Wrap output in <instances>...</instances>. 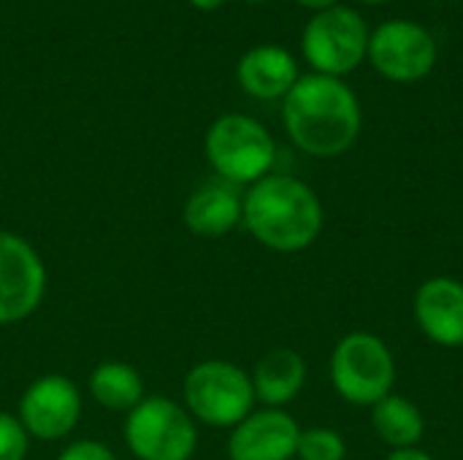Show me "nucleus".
Segmentation results:
<instances>
[{"label":"nucleus","mask_w":463,"mask_h":460,"mask_svg":"<svg viewBox=\"0 0 463 460\" xmlns=\"http://www.w3.org/2000/svg\"><path fill=\"white\" fill-rule=\"evenodd\" d=\"M298 5H304V8H309V11H326V8H331V5H339V0H296Z\"/></svg>","instance_id":"obj_22"},{"label":"nucleus","mask_w":463,"mask_h":460,"mask_svg":"<svg viewBox=\"0 0 463 460\" xmlns=\"http://www.w3.org/2000/svg\"><path fill=\"white\" fill-rule=\"evenodd\" d=\"M16 418L30 439L60 442L79 426L81 393L73 380L62 374H43L22 393Z\"/></svg>","instance_id":"obj_10"},{"label":"nucleus","mask_w":463,"mask_h":460,"mask_svg":"<svg viewBox=\"0 0 463 460\" xmlns=\"http://www.w3.org/2000/svg\"><path fill=\"white\" fill-rule=\"evenodd\" d=\"M282 122L290 141L312 157H339L361 136V103L334 76H301L282 98Z\"/></svg>","instance_id":"obj_1"},{"label":"nucleus","mask_w":463,"mask_h":460,"mask_svg":"<svg viewBox=\"0 0 463 460\" xmlns=\"http://www.w3.org/2000/svg\"><path fill=\"white\" fill-rule=\"evenodd\" d=\"M46 296V266L38 249L0 230V325H14L38 312Z\"/></svg>","instance_id":"obj_9"},{"label":"nucleus","mask_w":463,"mask_h":460,"mask_svg":"<svg viewBox=\"0 0 463 460\" xmlns=\"http://www.w3.org/2000/svg\"><path fill=\"white\" fill-rule=\"evenodd\" d=\"M331 385L334 390L355 407H374L393 393L396 385V361L391 347L369 333H347L331 352Z\"/></svg>","instance_id":"obj_4"},{"label":"nucleus","mask_w":463,"mask_h":460,"mask_svg":"<svg viewBox=\"0 0 463 460\" xmlns=\"http://www.w3.org/2000/svg\"><path fill=\"white\" fill-rule=\"evenodd\" d=\"M30 450V437L16 415L0 412V460H24Z\"/></svg>","instance_id":"obj_19"},{"label":"nucleus","mask_w":463,"mask_h":460,"mask_svg":"<svg viewBox=\"0 0 463 460\" xmlns=\"http://www.w3.org/2000/svg\"><path fill=\"white\" fill-rule=\"evenodd\" d=\"M90 396L109 412H130L136 409L144 396L141 374L122 361H103L90 374Z\"/></svg>","instance_id":"obj_17"},{"label":"nucleus","mask_w":463,"mask_h":460,"mask_svg":"<svg viewBox=\"0 0 463 460\" xmlns=\"http://www.w3.org/2000/svg\"><path fill=\"white\" fill-rule=\"evenodd\" d=\"M369 27L364 16L347 5L317 11L301 35V52L315 73L342 79L353 73L369 52Z\"/></svg>","instance_id":"obj_7"},{"label":"nucleus","mask_w":463,"mask_h":460,"mask_svg":"<svg viewBox=\"0 0 463 460\" xmlns=\"http://www.w3.org/2000/svg\"><path fill=\"white\" fill-rule=\"evenodd\" d=\"M412 314L423 336L439 347H463V282L431 277L415 290Z\"/></svg>","instance_id":"obj_12"},{"label":"nucleus","mask_w":463,"mask_h":460,"mask_svg":"<svg viewBox=\"0 0 463 460\" xmlns=\"http://www.w3.org/2000/svg\"><path fill=\"white\" fill-rule=\"evenodd\" d=\"M385 460H437L431 453L420 450V447H404V450H391V455Z\"/></svg>","instance_id":"obj_21"},{"label":"nucleus","mask_w":463,"mask_h":460,"mask_svg":"<svg viewBox=\"0 0 463 460\" xmlns=\"http://www.w3.org/2000/svg\"><path fill=\"white\" fill-rule=\"evenodd\" d=\"M125 445L138 460H193L198 428L174 399L146 396L125 418Z\"/></svg>","instance_id":"obj_6"},{"label":"nucleus","mask_w":463,"mask_h":460,"mask_svg":"<svg viewBox=\"0 0 463 460\" xmlns=\"http://www.w3.org/2000/svg\"><path fill=\"white\" fill-rule=\"evenodd\" d=\"M361 3H366V5H377V3H385V0H361Z\"/></svg>","instance_id":"obj_24"},{"label":"nucleus","mask_w":463,"mask_h":460,"mask_svg":"<svg viewBox=\"0 0 463 460\" xmlns=\"http://www.w3.org/2000/svg\"><path fill=\"white\" fill-rule=\"evenodd\" d=\"M372 428L383 445H388L391 450H404L420 445L426 434V420L418 404L391 393L372 407Z\"/></svg>","instance_id":"obj_16"},{"label":"nucleus","mask_w":463,"mask_h":460,"mask_svg":"<svg viewBox=\"0 0 463 460\" xmlns=\"http://www.w3.org/2000/svg\"><path fill=\"white\" fill-rule=\"evenodd\" d=\"M298 460H345L347 458V442L339 431L334 428H301L298 447H296Z\"/></svg>","instance_id":"obj_18"},{"label":"nucleus","mask_w":463,"mask_h":460,"mask_svg":"<svg viewBox=\"0 0 463 460\" xmlns=\"http://www.w3.org/2000/svg\"><path fill=\"white\" fill-rule=\"evenodd\" d=\"M252 380V390L255 399L263 407L271 409H282L285 404H290L307 382V363L304 358L290 350V347H277L269 350L252 369L250 374Z\"/></svg>","instance_id":"obj_15"},{"label":"nucleus","mask_w":463,"mask_h":460,"mask_svg":"<svg viewBox=\"0 0 463 460\" xmlns=\"http://www.w3.org/2000/svg\"><path fill=\"white\" fill-rule=\"evenodd\" d=\"M301 426L285 409H252L228 437L231 460H293Z\"/></svg>","instance_id":"obj_11"},{"label":"nucleus","mask_w":463,"mask_h":460,"mask_svg":"<svg viewBox=\"0 0 463 460\" xmlns=\"http://www.w3.org/2000/svg\"><path fill=\"white\" fill-rule=\"evenodd\" d=\"M203 152L209 165L222 182L255 184L271 174L277 160V144L263 122L250 114H222L217 117L203 138Z\"/></svg>","instance_id":"obj_3"},{"label":"nucleus","mask_w":463,"mask_h":460,"mask_svg":"<svg viewBox=\"0 0 463 460\" xmlns=\"http://www.w3.org/2000/svg\"><path fill=\"white\" fill-rule=\"evenodd\" d=\"M241 222L260 247L293 255L320 239L326 214L307 182L288 174H269L244 192Z\"/></svg>","instance_id":"obj_2"},{"label":"nucleus","mask_w":463,"mask_h":460,"mask_svg":"<svg viewBox=\"0 0 463 460\" xmlns=\"http://www.w3.org/2000/svg\"><path fill=\"white\" fill-rule=\"evenodd\" d=\"M236 79L250 98L282 100L301 76H298V62L288 49L263 43L241 54L236 65Z\"/></svg>","instance_id":"obj_13"},{"label":"nucleus","mask_w":463,"mask_h":460,"mask_svg":"<svg viewBox=\"0 0 463 460\" xmlns=\"http://www.w3.org/2000/svg\"><path fill=\"white\" fill-rule=\"evenodd\" d=\"M184 409L195 423L212 428H233L255 409L250 374L231 361L195 363L182 385Z\"/></svg>","instance_id":"obj_5"},{"label":"nucleus","mask_w":463,"mask_h":460,"mask_svg":"<svg viewBox=\"0 0 463 460\" xmlns=\"http://www.w3.org/2000/svg\"><path fill=\"white\" fill-rule=\"evenodd\" d=\"M244 195L231 182H206L184 203L182 220L190 233L203 239H220L241 222Z\"/></svg>","instance_id":"obj_14"},{"label":"nucleus","mask_w":463,"mask_h":460,"mask_svg":"<svg viewBox=\"0 0 463 460\" xmlns=\"http://www.w3.org/2000/svg\"><path fill=\"white\" fill-rule=\"evenodd\" d=\"M57 460H117V455L103 445V442H95V439H79V442H71Z\"/></svg>","instance_id":"obj_20"},{"label":"nucleus","mask_w":463,"mask_h":460,"mask_svg":"<svg viewBox=\"0 0 463 460\" xmlns=\"http://www.w3.org/2000/svg\"><path fill=\"white\" fill-rule=\"evenodd\" d=\"M437 54L439 49L434 35L410 19H391L369 33L366 60L380 76L396 84H415L426 79L437 65Z\"/></svg>","instance_id":"obj_8"},{"label":"nucleus","mask_w":463,"mask_h":460,"mask_svg":"<svg viewBox=\"0 0 463 460\" xmlns=\"http://www.w3.org/2000/svg\"><path fill=\"white\" fill-rule=\"evenodd\" d=\"M187 3L195 5V8H201V11H214V8L225 5L228 0H187Z\"/></svg>","instance_id":"obj_23"}]
</instances>
